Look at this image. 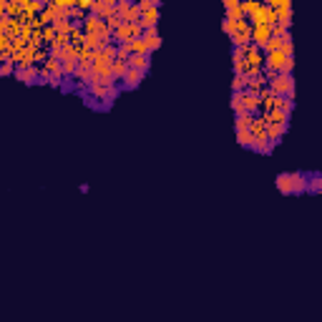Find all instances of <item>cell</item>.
I'll return each instance as SVG.
<instances>
[{"label":"cell","mask_w":322,"mask_h":322,"mask_svg":"<svg viewBox=\"0 0 322 322\" xmlns=\"http://www.w3.org/2000/svg\"><path fill=\"white\" fill-rule=\"evenodd\" d=\"M274 184H277V192L284 194V196H300L307 189V171H284V174H277Z\"/></svg>","instance_id":"1"},{"label":"cell","mask_w":322,"mask_h":322,"mask_svg":"<svg viewBox=\"0 0 322 322\" xmlns=\"http://www.w3.org/2000/svg\"><path fill=\"white\" fill-rule=\"evenodd\" d=\"M93 13L101 18V20H109V18H114L116 15V3H93Z\"/></svg>","instance_id":"7"},{"label":"cell","mask_w":322,"mask_h":322,"mask_svg":"<svg viewBox=\"0 0 322 322\" xmlns=\"http://www.w3.org/2000/svg\"><path fill=\"white\" fill-rule=\"evenodd\" d=\"M15 78L23 81V83H38V68L30 65V68H15Z\"/></svg>","instance_id":"8"},{"label":"cell","mask_w":322,"mask_h":322,"mask_svg":"<svg viewBox=\"0 0 322 322\" xmlns=\"http://www.w3.org/2000/svg\"><path fill=\"white\" fill-rule=\"evenodd\" d=\"M269 93L274 98H287V101H295V78L292 73H277L269 83H267Z\"/></svg>","instance_id":"2"},{"label":"cell","mask_w":322,"mask_h":322,"mask_svg":"<svg viewBox=\"0 0 322 322\" xmlns=\"http://www.w3.org/2000/svg\"><path fill=\"white\" fill-rule=\"evenodd\" d=\"M126 70H129V63H126V61L114 58V63H111V76H114V83H119V81L126 76Z\"/></svg>","instance_id":"12"},{"label":"cell","mask_w":322,"mask_h":322,"mask_svg":"<svg viewBox=\"0 0 322 322\" xmlns=\"http://www.w3.org/2000/svg\"><path fill=\"white\" fill-rule=\"evenodd\" d=\"M76 8H78V10H93V3H88V0H81V3H76Z\"/></svg>","instance_id":"18"},{"label":"cell","mask_w":322,"mask_h":322,"mask_svg":"<svg viewBox=\"0 0 322 322\" xmlns=\"http://www.w3.org/2000/svg\"><path fill=\"white\" fill-rule=\"evenodd\" d=\"M141 41L146 43L149 53H154L156 48H161V35H159V28H146V30H141Z\"/></svg>","instance_id":"6"},{"label":"cell","mask_w":322,"mask_h":322,"mask_svg":"<svg viewBox=\"0 0 322 322\" xmlns=\"http://www.w3.org/2000/svg\"><path fill=\"white\" fill-rule=\"evenodd\" d=\"M232 88H234V93H237V91H244V88H247V76H234Z\"/></svg>","instance_id":"17"},{"label":"cell","mask_w":322,"mask_h":322,"mask_svg":"<svg viewBox=\"0 0 322 322\" xmlns=\"http://www.w3.org/2000/svg\"><path fill=\"white\" fill-rule=\"evenodd\" d=\"M287 129H290V124H264V133H267V138H269L272 146L282 144V138H284Z\"/></svg>","instance_id":"5"},{"label":"cell","mask_w":322,"mask_h":322,"mask_svg":"<svg viewBox=\"0 0 322 322\" xmlns=\"http://www.w3.org/2000/svg\"><path fill=\"white\" fill-rule=\"evenodd\" d=\"M13 73V63H0V76H10Z\"/></svg>","instance_id":"19"},{"label":"cell","mask_w":322,"mask_h":322,"mask_svg":"<svg viewBox=\"0 0 322 322\" xmlns=\"http://www.w3.org/2000/svg\"><path fill=\"white\" fill-rule=\"evenodd\" d=\"M237 23H239V20H227V18H224L222 28H224V33H227L229 38H234V33H237Z\"/></svg>","instance_id":"16"},{"label":"cell","mask_w":322,"mask_h":322,"mask_svg":"<svg viewBox=\"0 0 322 322\" xmlns=\"http://www.w3.org/2000/svg\"><path fill=\"white\" fill-rule=\"evenodd\" d=\"M320 192H322V174L320 171H310L307 174V189H305V194L317 196Z\"/></svg>","instance_id":"9"},{"label":"cell","mask_w":322,"mask_h":322,"mask_svg":"<svg viewBox=\"0 0 322 322\" xmlns=\"http://www.w3.org/2000/svg\"><path fill=\"white\" fill-rule=\"evenodd\" d=\"M237 144L244 146V149L252 146V133H249V129H237Z\"/></svg>","instance_id":"13"},{"label":"cell","mask_w":322,"mask_h":322,"mask_svg":"<svg viewBox=\"0 0 322 322\" xmlns=\"http://www.w3.org/2000/svg\"><path fill=\"white\" fill-rule=\"evenodd\" d=\"M272 38V28L269 25H264V23H257V25H252V46L255 48H264L267 46V41Z\"/></svg>","instance_id":"4"},{"label":"cell","mask_w":322,"mask_h":322,"mask_svg":"<svg viewBox=\"0 0 322 322\" xmlns=\"http://www.w3.org/2000/svg\"><path fill=\"white\" fill-rule=\"evenodd\" d=\"M146 78V73H141V70H136V68H129L126 70V76L116 83L119 86V91H133V88H138L141 86V81Z\"/></svg>","instance_id":"3"},{"label":"cell","mask_w":322,"mask_h":322,"mask_svg":"<svg viewBox=\"0 0 322 322\" xmlns=\"http://www.w3.org/2000/svg\"><path fill=\"white\" fill-rule=\"evenodd\" d=\"M129 68H136V70H141V73H149V68H151V56H129Z\"/></svg>","instance_id":"10"},{"label":"cell","mask_w":322,"mask_h":322,"mask_svg":"<svg viewBox=\"0 0 322 322\" xmlns=\"http://www.w3.org/2000/svg\"><path fill=\"white\" fill-rule=\"evenodd\" d=\"M76 68H78V61H63V63H61V73H63V78L73 76V73H76Z\"/></svg>","instance_id":"15"},{"label":"cell","mask_w":322,"mask_h":322,"mask_svg":"<svg viewBox=\"0 0 322 322\" xmlns=\"http://www.w3.org/2000/svg\"><path fill=\"white\" fill-rule=\"evenodd\" d=\"M255 124V116L252 114H239L237 116V129H249Z\"/></svg>","instance_id":"14"},{"label":"cell","mask_w":322,"mask_h":322,"mask_svg":"<svg viewBox=\"0 0 322 322\" xmlns=\"http://www.w3.org/2000/svg\"><path fill=\"white\" fill-rule=\"evenodd\" d=\"M224 8H227V20H244L242 5L237 0H224Z\"/></svg>","instance_id":"11"}]
</instances>
